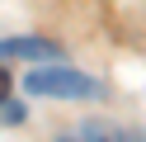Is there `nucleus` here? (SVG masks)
<instances>
[{"mask_svg":"<svg viewBox=\"0 0 146 142\" xmlns=\"http://www.w3.org/2000/svg\"><path fill=\"white\" fill-rule=\"evenodd\" d=\"M24 90L29 95H57V100H80V95H94L99 85L90 76L71 71V66H38V71L24 76Z\"/></svg>","mask_w":146,"mask_h":142,"instance_id":"nucleus-1","label":"nucleus"},{"mask_svg":"<svg viewBox=\"0 0 146 142\" xmlns=\"http://www.w3.org/2000/svg\"><path fill=\"white\" fill-rule=\"evenodd\" d=\"M5 57H38V62H57L61 47L47 43V38H10V43H0V62Z\"/></svg>","mask_w":146,"mask_h":142,"instance_id":"nucleus-2","label":"nucleus"},{"mask_svg":"<svg viewBox=\"0 0 146 142\" xmlns=\"http://www.w3.org/2000/svg\"><path fill=\"white\" fill-rule=\"evenodd\" d=\"M5 95H10V76L0 71V100H5Z\"/></svg>","mask_w":146,"mask_h":142,"instance_id":"nucleus-3","label":"nucleus"}]
</instances>
